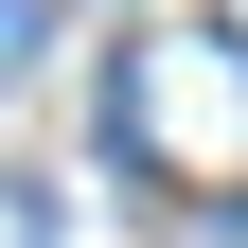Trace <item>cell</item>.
Instances as JSON below:
<instances>
[{"instance_id":"2","label":"cell","mask_w":248,"mask_h":248,"mask_svg":"<svg viewBox=\"0 0 248 248\" xmlns=\"http://www.w3.org/2000/svg\"><path fill=\"white\" fill-rule=\"evenodd\" d=\"M0 248H36V213H18V195H0Z\"/></svg>"},{"instance_id":"1","label":"cell","mask_w":248,"mask_h":248,"mask_svg":"<svg viewBox=\"0 0 248 248\" xmlns=\"http://www.w3.org/2000/svg\"><path fill=\"white\" fill-rule=\"evenodd\" d=\"M18 53H36V0H0V71H18Z\"/></svg>"}]
</instances>
